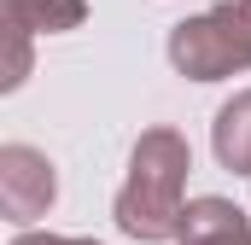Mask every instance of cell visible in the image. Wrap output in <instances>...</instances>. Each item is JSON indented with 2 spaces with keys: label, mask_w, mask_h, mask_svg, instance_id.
I'll use <instances>...</instances> for the list:
<instances>
[{
  "label": "cell",
  "mask_w": 251,
  "mask_h": 245,
  "mask_svg": "<svg viewBox=\"0 0 251 245\" xmlns=\"http://www.w3.org/2000/svg\"><path fill=\"white\" fill-rule=\"evenodd\" d=\"M187 170H193L187 134H176V128H146V134L134 140V152H128V181L117 187V204H111V216H117V228H123L128 240L164 245V240L181 234V216H187V204H181Z\"/></svg>",
  "instance_id": "1"
},
{
  "label": "cell",
  "mask_w": 251,
  "mask_h": 245,
  "mask_svg": "<svg viewBox=\"0 0 251 245\" xmlns=\"http://www.w3.org/2000/svg\"><path fill=\"white\" fill-rule=\"evenodd\" d=\"M170 64L187 82H222L251 70V6L222 0L199 18H181L170 29Z\"/></svg>",
  "instance_id": "2"
},
{
  "label": "cell",
  "mask_w": 251,
  "mask_h": 245,
  "mask_svg": "<svg viewBox=\"0 0 251 245\" xmlns=\"http://www.w3.org/2000/svg\"><path fill=\"white\" fill-rule=\"evenodd\" d=\"M53 198H59V170L41 146H24V140L0 146V216L12 228H29L35 216H47Z\"/></svg>",
  "instance_id": "3"
},
{
  "label": "cell",
  "mask_w": 251,
  "mask_h": 245,
  "mask_svg": "<svg viewBox=\"0 0 251 245\" xmlns=\"http://www.w3.org/2000/svg\"><path fill=\"white\" fill-rule=\"evenodd\" d=\"M176 245H251V216L234 204V198L204 193V198H193V204H187Z\"/></svg>",
  "instance_id": "4"
},
{
  "label": "cell",
  "mask_w": 251,
  "mask_h": 245,
  "mask_svg": "<svg viewBox=\"0 0 251 245\" xmlns=\"http://www.w3.org/2000/svg\"><path fill=\"white\" fill-rule=\"evenodd\" d=\"M210 146H216V164L234 170V175H251V88H240L216 122H210Z\"/></svg>",
  "instance_id": "5"
},
{
  "label": "cell",
  "mask_w": 251,
  "mask_h": 245,
  "mask_svg": "<svg viewBox=\"0 0 251 245\" xmlns=\"http://www.w3.org/2000/svg\"><path fill=\"white\" fill-rule=\"evenodd\" d=\"M6 24L29 35H64L88 24V0H6Z\"/></svg>",
  "instance_id": "6"
},
{
  "label": "cell",
  "mask_w": 251,
  "mask_h": 245,
  "mask_svg": "<svg viewBox=\"0 0 251 245\" xmlns=\"http://www.w3.org/2000/svg\"><path fill=\"white\" fill-rule=\"evenodd\" d=\"M6 35H12V59H6V88H24V76H29V29L6 24Z\"/></svg>",
  "instance_id": "7"
},
{
  "label": "cell",
  "mask_w": 251,
  "mask_h": 245,
  "mask_svg": "<svg viewBox=\"0 0 251 245\" xmlns=\"http://www.w3.org/2000/svg\"><path fill=\"white\" fill-rule=\"evenodd\" d=\"M12 245H100V240H82V234H18Z\"/></svg>",
  "instance_id": "8"
},
{
  "label": "cell",
  "mask_w": 251,
  "mask_h": 245,
  "mask_svg": "<svg viewBox=\"0 0 251 245\" xmlns=\"http://www.w3.org/2000/svg\"><path fill=\"white\" fill-rule=\"evenodd\" d=\"M240 6H251V0H240Z\"/></svg>",
  "instance_id": "9"
}]
</instances>
